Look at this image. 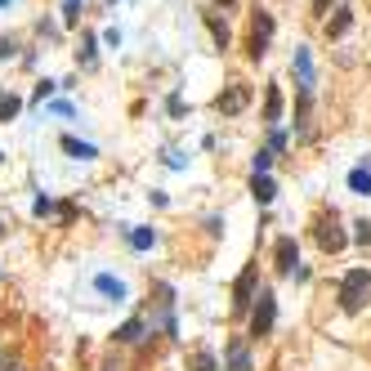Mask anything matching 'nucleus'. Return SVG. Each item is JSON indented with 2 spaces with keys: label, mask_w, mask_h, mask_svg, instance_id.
Masks as SVG:
<instances>
[{
  "label": "nucleus",
  "mask_w": 371,
  "mask_h": 371,
  "mask_svg": "<svg viewBox=\"0 0 371 371\" xmlns=\"http://www.w3.org/2000/svg\"><path fill=\"white\" fill-rule=\"evenodd\" d=\"M353 242H371V224H367V219H358V224H353Z\"/></svg>",
  "instance_id": "obj_22"
},
{
  "label": "nucleus",
  "mask_w": 371,
  "mask_h": 371,
  "mask_svg": "<svg viewBox=\"0 0 371 371\" xmlns=\"http://www.w3.org/2000/svg\"><path fill=\"white\" fill-rule=\"evenodd\" d=\"M228 371H250V349H246V340H228Z\"/></svg>",
  "instance_id": "obj_10"
},
{
  "label": "nucleus",
  "mask_w": 371,
  "mask_h": 371,
  "mask_svg": "<svg viewBox=\"0 0 371 371\" xmlns=\"http://www.w3.org/2000/svg\"><path fill=\"white\" fill-rule=\"evenodd\" d=\"M63 19H67V23L81 19V0H63Z\"/></svg>",
  "instance_id": "obj_24"
},
{
  "label": "nucleus",
  "mask_w": 371,
  "mask_h": 371,
  "mask_svg": "<svg viewBox=\"0 0 371 371\" xmlns=\"http://www.w3.org/2000/svg\"><path fill=\"white\" fill-rule=\"evenodd\" d=\"M295 76H300V94H313V59L305 45H295Z\"/></svg>",
  "instance_id": "obj_8"
},
{
  "label": "nucleus",
  "mask_w": 371,
  "mask_h": 371,
  "mask_svg": "<svg viewBox=\"0 0 371 371\" xmlns=\"http://www.w3.org/2000/svg\"><path fill=\"white\" fill-rule=\"evenodd\" d=\"M81 63H86V67H94V63H98V59H94V36L81 41Z\"/></svg>",
  "instance_id": "obj_21"
},
{
  "label": "nucleus",
  "mask_w": 371,
  "mask_h": 371,
  "mask_svg": "<svg viewBox=\"0 0 371 371\" xmlns=\"http://www.w3.org/2000/svg\"><path fill=\"white\" fill-rule=\"evenodd\" d=\"M273 260H278V273H295V264H300L295 242H291V238H282V242L273 246Z\"/></svg>",
  "instance_id": "obj_9"
},
{
  "label": "nucleus",
  "mask_w": 371,
  "mask_h": 371,
  "mask_svg": "<svg viewBox=\"0 0 371 371\" xmlns=\"http://www.w3.org/2000/svg\"><path fill=\"white\" fill-rule=\"evenodd\" d=\"M273 322H278V300L264 286V291L255 295V309H250V335H268V331H273Z\"/></svg>",
  "instance_id": "obj_3"
},
{
  "label": "nucleus",
  "mask_w": 371,
  "mask_h": 371,
  "mask_svg": "<svg viewBox=\"0 0 371 371\" xmlns=\"http://www.w3.org/2000/svg\"><path fill=\"white\" fill-rule=\"evenodd\" d=\"M23 112V98L19 94H0V121H14Z\"/></svg>",
  "instance_id": "obj_17"
},
{
  "label": "nucleus",
  "mask_w": 371,
  "mask_h": 371,
  "mask_svg": "<svg viewBox=\"0 0 371 371\" xmlns=\"http://www.w3.org/2000/svg\"><path fill=\"white\" fill-rule=\"evenodd\" d=\"M331 5H335V0H317V14H327Z\"/></svg>",
  "instance_id": "obj_27"
},
{
  "label": "nucleus",
  "mask_w": 371,
  "mask_h": 371,
  "mask_svg": "<svg viewBox=\"0 0 371 371\" xmlns=\"http://www.w3.org/2000/svg\"><path fill=\"white\" fill-rule=\"evenodd\" d=\"M349 188H353V193H362V197H371V171H362V166H358V171L349 175Z\"/></svg>",
  "instance_id": "obj_18"
},
{
  "label": "nucleus",
  "mask_w": 371,
  "mask_h": 371,
  "mask_svg": "<svg viewBox=\"0 0 371 371\" xmlns=\"http://www.w3.org/2000/svg\"><path fill=\"white\" fill-rule=\"evenodd\" d=\"M371 305V273L367 268H349L340 282V309L345 313H362Z\"/></svg>",
  "instance_id": "obj_1"
},
{
  "label": "nucleus",
  "mask_w": 371,
  "mask_h": 371,
  "mask_svg": "<svg viewBox=\"0 0 371 371\" xmlns=\"http://www.w3.org/2000/svg\"><path fill=\"white\" fill-rule=\"evenodd\" d=\"M0 161H5V157H0Z\"/></svg>",
  "instance_id": "obj_30"
},
{
  "label": "nucleus",
  "mask_w": 371,
  "mask_h": 371,
  "mask_svg": "<svg viewBox=\"0 0 371 371\" xmlns=\"http://www.w3.org/2000/svg\"><path fill=\"white\" fill-rule=\"evenodd\" d=\"M143 327H148L143 317H130V322L116 331V340H121V345H139V340H143Z\"/></svg>",
  "instance_id": "obj_14"
},
{
  "label": "nucleus",
  "mask_w": 371,
  "mask_h": 371,
  "mask_svg": "<svg viewBox=\"0 0 371 371\" xmlns=\"http://www.w3.org/2000/svg\"><path fill=\"white\" fill-rule=\"evenodd\" d=\"M0 371H23V362L14 358V353H5V367H0Z\"/></svg>",
  "instance_id": "obj_26"
},
{
  "label": "nucleus",
  "mask_w": 371,
  "mask_h": 371,
  "mask_svg": "<svg viewBox=\"0 0 371 371\" xmlns=\"http://www.w3.org/2000/svg\"><path fill=\"white\" fill-rule=\"evenodd\" d=\"M250 193H255V201H260V206H268V201L278 197V183L268 179V175H255V179H250Z\"/></svg>",
  "instance_id": "obj_12"
},
{
  "label": "nucleus",
  "mask_w": 371,
  "mask_h": 371,
  "mask_svg": "<svg viewBox=\"0 0 371 371\" xmlns=\"http://www.w3.org/2000/svg\"><path fill=\"white\" fill-rule=\"evenodd\" d=\"M268 166H273V148H264V153L255 157V175H268Z\"/></svg>",
  "instance_id": "obj_23"
},
{
  "label": "nucleus",
  "mask_w": 371,
  "mask_h": 371,
  "mask_svg": "<svg viewBox=\"0 0 371 371\" xmlns=\"http://www.w3.org/2000/svg\"><path fill=\"white\" fill-rule=\"evenodd\" d=\"M268 36H273V19H268V14H255V27H250V59L268 54Z\"/></svg>",
  "instance_id": "obj_6"
},
{
  "label": "nucleus",
  "mask_w": 371,
  "mask_h": 371,
  "mask_svg": "<svg viewBox=\"0 0 371 371\" xmlns=\"http://www.w3.org/2000/svg\"><path fill=\"white\" fill-rule=\"evenodd\" d=\"M94 291L108 295V300H116V305H126V300H130V286L121 278H112V273H94Z\"/></svg>",
  "instance_id": "obj_7"
},
{
  "label": "nucleus",
  "mask_w": 371,
  "mask_h": 371,
  "mask_svg": "<svg viewBox=\"0 0 371 371\" xmlns=\"http://www.w3.org/2000/svg\"><path fill=\"white\" fill-rule=\"evenodd\" d=\"M49 94H54V81H41V86H36V103H45Z\"/></svg>",
  "instance_id": "obj_25"
},
{
  "label": "nucleus",
  "mask_w": 371,
  "mask_h": 371,
  "mask_svg": "<svg viewBox=\"0 0 371 371\" xmlns=\"http://www.w3.org/2000/svg\"><path fill=\"white\" fill-rule=\"evenodd\" d=\"M246 103H250V86L233 81V86H224V90H219V98H215V112H219V116H238V112H246Z\"/></svg>",
  "instance_id": "obj_4"
},
{
  "label": "nucleus",
  "mask_w": 371,
  "mask_h": 371,
  "mask_svg": "<svg viewBox=\"0 0 371 371\" xmlns=\"http://www.w3.org/2000/svg\"><path fill=\"white\" fill-rule=\"evenodd\" d=\"M349 27H353V9H349V5H340V9H335V19L327 23V36H331V41H340Z\"/></svg>",
  "instance_id": "obj_11"
},
{
  "label": "nucleus",
  "mask_w": 371,
  "mask_h": 371,
  "mask_svg": "<svg viewBox=\"0 0 371 371\" xmlns=\"http://www.w3.org/2000/svg\"><path fill=\"white\" fill-rule=\"evenodd\" d=\"M126 242H130L134 250H148L157 238H153V228H126Z\"/></svg>",
  "instance_id": "obj_16"
},
{
  "label": "nucleus",
  "mask_w": 371,
  "mask_h": 371,
  "mask_svg": "<svg viewBox=\"0 0 371 371\" xmlns=\"http://www.w3.org/2000/svg\"><path fill=\"white\" fill-rule=\"evenodd\" d=\"M193 371H219L215 353H210V349H197V353H193Z\"/></svg>",
  "instance_id": "obj_19"
},
{
  "label": "nucleus",
  "mask_w": 371,
  "mask_h": 371,
  "mask_svg": "<svg viewBox=\"0 0 371 371\" xmlns=\"http://www.w3.org/2000/svg\"><path fill=\"white\" fill-rule=\"evenodd\" d=\"M5 5H9V0H0V9H5Z\"/></svg>",
  "instance_id": "obj_29"
},
{
  "label": "nucleus",
  "mask_w": 371,
  "mask_h": 371,
  "mask_svg": "<svg viewBox=\"0 0 371 371\" xmlns=\"http://www.w3.org/2000/svg\"><path fill=\"white\" fill-rule=\"evenodd\" d=\"M210 31H215V45H219V49H228V27H224V23H219V19H215V14H210Z\"/></svg>",
  "instance_id": "obj_20"
},
{
  "label": "nucleus",
  "mask_w": 371,
  "mask_h": 371,
  "mask_svg": "<svg viewBox=\"0 0 371 371\" xmlns=\"http://www.w3.org/2000/svg\"><path fill=\"white\" fill-rule=\"evenodd\" d=\"M313 238H317V246H322V250H331V255L349 246V238H345V228H340V219H335V210H322V215H317Z\"/></svg>",
  "instance_id": "obj_2"
},
{
  "label": "nucleus",
  "mask_w": 371,
  "mask_h": 371,
  "mask_svg": "<svg viewBox=\"0 0 371 371\" xmlns=\"http://www.w3.org/2000/svg\"><path fill=\"white\" fill-rule=\"evenodd\" d=\"M63 148H67V153H72V157H81V161L98 157V148H94V143H81V139H72V134H67V139H63Z\"/></svg>",
  "instance_id": "obj_15"
},
{
  "label": "nucleus",
  "mask_w": 371,
  "mask_h": 371,
  "mask_svg": "<svg viewBox=\"0 0 371 371\" xmlns=\"http://www.w3.org/2000/svg\"><path fill=\"white\" fill-rule=\"evenodd\" d=\"M255 268H246V273L238 278V286H233V313H246L250 309V300H255Z\"/></svg>",
  "instance_id": "obj_5"
},
{
  "label": "nucleus",
  "mask_w": 371,
  "mask_h": 371,
  "mask_svg": "<svg viewBox=\"0 0 371 371\" xmlns=\"http://www.w3.org/2000/svg\"><path fill=\"white\" fill-rule=\"evenodd\" d=\"M219 5H233V0H219Z\"/></svg>",
  "instance_id": "obj_28"
},
{
  "label": "nucleus",
  "mask_w": 371,
  "mask_h": 371,
  "mask_svg": "<svg viewBox=\"0 0 371 371\" xmlns=\"http://www.w3.org/2000/svg\"><path fill=\"white\" fill-rule=\"evenodd\" d=\"M264 121H268V126H278V121H282V90H278V86H268V98H264Z\"/></svg>",
  "instance_id": "obj_13"
}]
</instances>
